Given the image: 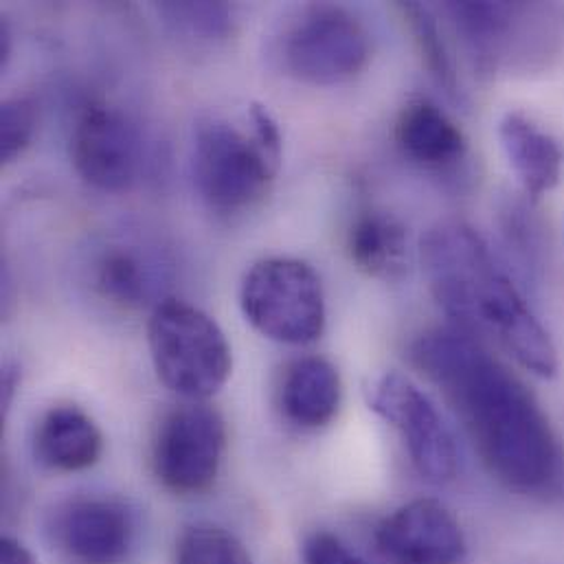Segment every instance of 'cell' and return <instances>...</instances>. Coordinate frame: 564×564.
<instances>
[{
	"label": "cell",
	"mask_w": 564,
	"mask_h": 564,
	"mask_svg": "<svg viewBox=\"0 0 564 564\" xmlns=\"http://www.w3.org/2000/svg\"><path fill=\"white\" fill-rule=\"evenodd\" d=\"M411 362L446 395L488 470L510 490L550 497L564 486L558 437L530 389L481 340L433 329L409 349Z\"/></svg>",
	"instance_id": "1"
},
{
	"label": "cell",
	"mask_w": 564,
	"mask_h": 564,
	"mask_svg": "<svg viewBox=\"0 0 564 564\" xmlns=\"http://www.w3.org/2000/svg\"><path fill=\"white\" fill-rule=\"evenodd\" d=\"M420 258L433 296L457 329L497 340L539 378L556 376L558 354L550 332L470 225L437 223L424 234Z\"/></svg>",
	"instance_id": "2"
},
{
	"label": "cell",
	"mask_w": 564,
	"mask_h": 564,
	"mask_svg": "<svg viewBox=\"0 0 564 564\" xmlns=\"http://www.w3.org/2000/svg\"><path fill=\"white\" fill-rule=\"evenodd\" d=\"M148 345L159 380L187 402H207L234 371L223 327L200 307L163 299L148 323Z\"/></svg>",
	"instance_id": "3"
},
{
	"label": "cell",
	"mask_w": 564,
	"mask_h": 564,
	"mask_svg": "<svg viewBox=\"0 0 564 564\" xmlns=\"http://www.w3.org/2000/svg\"><path fill=\"white\" fill-rule=\"evenodd\" d=\"M245 318L262 336L307 345L325 329V294L316 271L294 258H269L245 275L240 285Z\"/></svg>",
	"instance_id": "4"
},
{
	"label": "cell",
	"mask_w": 564,
	"mask_h": 564,
	"mask_svg": "<svg viewBox=\"0 0 564 564\" xmlns=\"http://www.w3.org/2000/svg\"><path fill=\"white\" fill-rule=\"evenodd\" d=\"M251 134L223 117H207L194 134V181L200 196L218 212H240L267 196L280 172Z\"/></svg>",
	"instance_id": "5"
},
{
	"label": "cell",
	"mask_w": 564,
	"mask_h": 564,
	"mask_svg": "<svg viewBox=\"0 0 564 564\" xmlns=\"http://www.w3.org/2000/svg\"><path fill=\"white\" fill-rule=\"evenodd\" d=\"M288 75L312 86H336L369 62L371 42L362 22L343 7L314 4L299 13L282 37Z\"/></svg>",
	"instance_id": "6"
},
{
	"label": "cell",
	"mask_w": 564,
	"mask_h": 564,
	"mask_svg": "<svg viewBox=\"0 0 564 564\" xmlns=\"http://www.w3.org/2000/svg\"><path fill=\"white\" fill-rule=\"evenodd\" d=\"M227 451V422L207 402H187L170 411L156 433L152 468L159 484L181 497L207 492Z\"/></svg>",
	"instance_id": "7"
},
{
	"label": "cell",
	"mask_w": 564,
	"mask_h": 564,
	"mask_svg": "<svg viewBox=\"0 0 564 564\" xmlns=\"http://www.w3.org/2000/svg\"><path fill=\"white\" fill-rule=\"evenodd\" d=\"M369 409L400 433L411 464L424 481L442 486L457 477L455 437L415 382L398 371L382 373L369 389Z\"/></svg>",
	"instance_id": "8"
},
{
	"label": "cell",
	"mask_w": 564,
	"mask_h": 564,
	"mask_svg": "<svg viewBox=\"0 0 564 564\" xmlns=\"http://www.w3.org/2000/svg\"><path fill=\"white\" fill-rule=\"evenodd\" d=\"M462 33L475 64L495 73L512 57L534 59L550 51L556 7L510 2H451L444 7Z\"/></svg>",
	"instance_id": "9"
},
{
	"label": "cell",
	"mask_w": 564,
	"mask_h": 564,
	"mask_svg": "<svg viewBox=\"0 0 564 564\" xmlns=\"http://www.w3.org/2000/svg\"><path fill=\"white\" fill-rule=\"evenodd\" d=\"M70 161L90 187L106 194L128 192L141 174L143 139L126 112L95 101L75 121Z\"/></svg>",
	"instance_id": "10"
},
{
	"label": "cell",
	"mask_w": 564,
	"mask_h": 564,
	"mask_svg": "<svg viewBox=\"0 0 564 564\" xmlns=\"http://www.w3.org/2000/svg\"><path fill=\"white\" fill-rule=\"evenodd\" d=\"M48 534L73 564H121L134 547L137 523L117 499L79 497L55 508Z\"/></svg>",
	"instance_id": "11"
},
{
	"label": "cell",
	"mask_w": 564,
	"mask_h": 564,
	"mask_svg": "<svg viewBox=\"0 0 564 564\" xmlns=\"http://www.w3.org/2000/svg\"><path fill=\"white\" fill-rule=\"evenodd\" d=\"M376 547L389 564H459L468 552L462 525L435 499L411 501L387 517Z\"/></svg>",
	"instance_id": "12"
},
{
	"label": "cell",
	"mask_w": 564,
	"mask_h": 564,
	"mask_svg": "<svg viewBox=\"0 0 564 564\" xmlns=\"http://www.w3.org/2000/svg\"><path fill=\"white\" fill-rule=\"evenodd\" d=\"M395 141L402 154L426 172H455L468 156V139L462 128L424 97H415L402 108Z\"/></svg>",
	"instance_id": "13"
},
{
	"label": "cell",
	"mask_w": 564,
	"mask_h": 564,
	"mask_svg": "<svg viewBox=\"0 0 564 564\" xmlns=\"http://www.w3.org/2000/svg\"><path fill=\"white\" fill-rule=\"evenodd\" d=\"M499 139L512 172L532 200L558 187L563 181L564 148L550 130L525 112L510 110L499 123Z\"/></svg>",
	"instance_id": "14"
},
{
	"label": "cell",
	"mask_w": 564,
	"mask_h": 564,
	"mask_svg": "<svg viewBox=\"0 0 564 564\" xmlns=\"http://www.w3.org/2000/svg\"><path fill=\"white\" fill-rule=\"evenodd\" d=\"M33 451L42 466L57 473H79L95 466L104 453V435L95 420L73 404L53 406L35 429Z\"/></svg>",
	"instance_id": "15"
},
{
	"label": "cell",
	"mask_w": 564,
	"mask_h": 564,
	"mask_svg": "<svg viewBox=\"0 0 564 564\" xmlns=\"http://www.w3.org/2000/svg\"><path fill=\"white\" fill-rule=\"evenodd\" d=\"M343 384L336 367L321 356L292 360L280 382V406L288 422L301 429L327 426L338 413Z\"/></svg>",
	"instance_id": "16"
},
{
	"label": "cell",
	"mask_w": 564,
	"mask_h": 564,
	"mask_svg": "<svg viewBox=\"0 0 564 564\" xmlns=\"http://www.w3.org/2000/svg\"><path fill=\"white\" fill-rule=\"evenodd\" d=\"M354 267L376 280H398L409 269V236L387 212H362L347 238Z\"/></svg>",
	"instance_id": "17"
},
{
	"label": "cell",
	"mask_w": 564,
	"mask_h": 564,
	"mask_svg": "<svg viewBox=\"0 0 564 564\" xmlns=\"http://www.w3.org/2000/svg\"><path fill=\"white\" fill-rule=\"evenodd\" d=\"M99 292L123 307H139L152 301L159 283L154 280V264L128 247L110 249L97 267Z\"/></svg>",
	"instance_id": "18"
},
{
	"label": "cell",
	"mask_w": 564,
	"mask_h": 564,
	"mask_svg": "<svg viewBox=\"0 0 564 564\" xmlns=\"http://www.w3.org/2000/svg\"><path fill=\"white\" fill-rule=\"evenodd\" d=\"M402 13L411 26V33L415 35L417 48L424 57V64L431 73V77L437 82V86L455 101H464V90L455 70L453 55L446 46V40L440 31L437 15L431 7L420 2H406L402 4Z\"/></svg>",
	"instance_id": "19"
},
{
	"label": "cell",
	"mask_w": 564,
	"mask_h": 564,
	"mask_svg": "<svg viewBox=\"0 0 564 564\" xmlns=\"http://www.w3.org/2000/svg\"><path fill=\"white\" fill-rule=\"evenodd\" d=\"M176 564H253L245 543L214 523L187 528L176 543Z\"/></svg>",
	"instance_id": "20"
},
{
	"label": "cell",
	"mask_w": 564,
	"mask_h": 564,
	"mask_svg": "<svg viewBox=\"0 0 564 564\" xmlns=\"http://www.w3.org/2000/svg\"><path fill=\"white\" fill-rule=\"evenodd\" d=\"M501 229L508 249L532 282L541 280L543 273V234L534 218V212L519 200H512L501 212Z\"/></svg>",
	"instance_id": "21"
},
{
	"label": "cell",
	"mask_w": 564,
	"mask_h": 564,
	"mask_svg": "<svg viewBox=\"0 0 564 564\" xmlns=\"http://www.w3.org/2000/svg\"><path fill=\"white\" fill-rule=\"evenodd\" d=\"M159 13L189 37L220 40L234 29V13L223 2H165Z\"/></svg>",
	"instance_id": "22"
},
{
	"label": "cell",
	"mask_w": 564,
	"mask_h": 564,
	"mask_svg": "<svg viewBox=\"0 0 564 564\" xmlns=\"http://www.w3.org/2000/svg\"><path fill=\"white\" fill-rule=\"evenodd\" d=\"M37 126L35 106L26 97H11L0 106V161L11 163L33 141Z\"/></svg>",
	"instance_id": "23"
},
{
	"label": "cell",
	"mask_w": 564,
	"mask_h": 564,
	"mask_svg": "<svg viewBox=\"0 0 564 564\" xmlns=\"http://www.w3.org/2000/svg\"><path fill=\"white\" fill-rule=\"evenodd\" d=\"M305 564H367L356 552H351L338 536L329 532H314L303 543Z\"/></svg>",
	"instance_id": "24"
},
{
	"label": "cell",
	"mask_w": 564,
	"mask_h": 564,
	"mask_svg": "<svg viewBox=\"0 0 564 564\" xmlns=\"http://www.w3.org/2000/svg\"><path fill=\"white\" fill-rule=\"evenodd\" d=\"M0 564H40L33 554L18 541L13 539H2L0 543Z\"/></svg>",
	"instance_id": "25"
},
{
	"label": "cell",
	"mask_w": 564,
	"mask_h": 564,
	"mask_svg": "<svg viewBox=\"0 0 564 564\" xmlns=\"http://www.w3.org/2000/svg\"><path fill=\"white\" fill-rule=\"evenodd\" d=\"M18 384H20L18 367H15V365H11V362H7V365H4V369H2V409H4V411H9V409H11L9 404H11L13 395H15Z\"/></svg>",
	"instance_id": "26"
},
{
	"label": "cell",
	"mask_w": 564,
	"mask_h": 564,
	"mask_svg": "<svg viewBox=\"0 0 564 564\" xmlns=\"http://www.w3.org/2000/svg\"><path fill=\"white\" fill-rule=\"evenodd\" d=\"M9 53H11V33H9L7 22H2V24H0V64H2V66L7 64Z\"/></svg>",
	"instance_id": "27"
}]
</instances>
